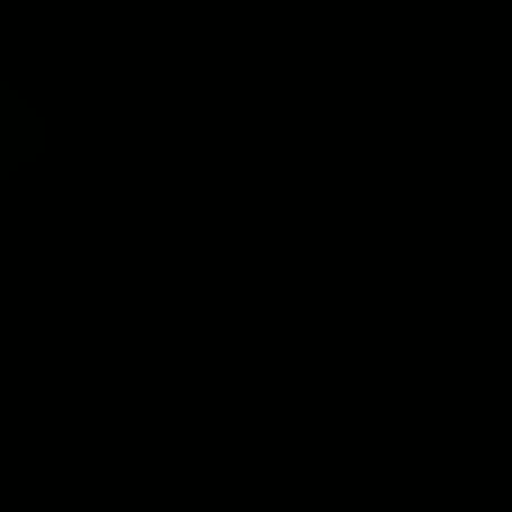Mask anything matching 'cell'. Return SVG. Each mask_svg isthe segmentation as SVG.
<instances>
[]
</instances>
